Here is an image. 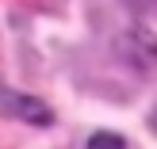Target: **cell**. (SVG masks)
Returning a JSON list of instances; mask_svg holds the SVG:
<instances>
[{"instance_id":"obj_1","label":"cell","mask_w":157,"mask_h":149,"mask_svg":"<svg viewBox=\"0 0 157 149\" xmlns=\"http://www.w3.org/2000/svg\"><path fill=\"white\" fill-rule=\"evenodd\" d=\"M88 149H127V145H123L119 134H96V138L88 142Z\"/></svg>"}]
</instances>
